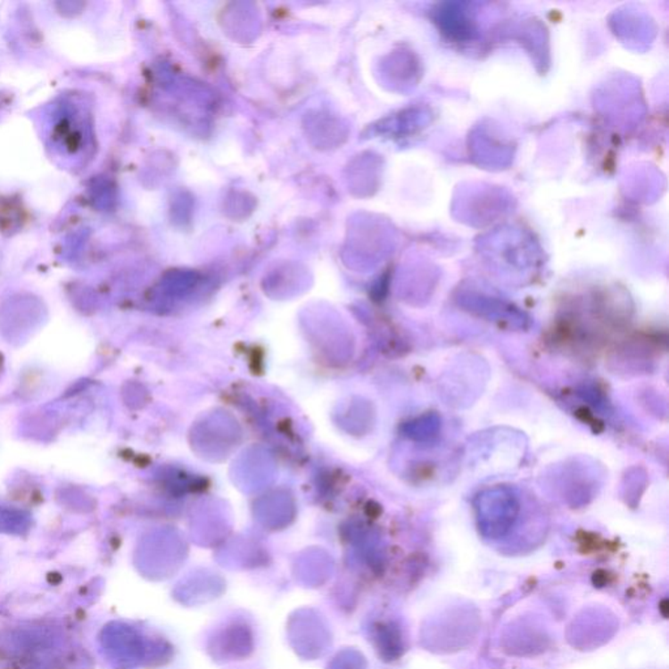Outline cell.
Here are the masks:
<instances>
[{
  "instance_id": "3957f363",
  "label": "cell",
  "mask_w": 669,
  "mask_h": 669,
  "mask_svg": "<svg viewBox=\"0 0 669 669\" xmlns=\"http://www.w3.org/2000/svg\"><path fill=\"white\" fill-rule=\"evenodd\" d=\"M434 20L442 33L449 37L467 41L476 35L474 20L467 13V10L458 8V4H449L445 8H441L437 11Z\"/></svg>"
},
{
  "instance_id": "6da1fadb",
  "label": "cell",
  "mask_w": 669,
  "mask_h": 669,
  "mask_svg": "<svg viewBox=\"0 0 669 669\" xmlns=\"http://www.w3.org/2000/svg\"><path fill=\"white\" fill-rule=\"evenodd\" d=\"M477 521L488 536H501L510 530L519 514V499L508 486H494L477 496Z\"/></svg>"
},
{
  "instance_id": "7a4b0ae2",
  "label": "cell",
  "mask_w": 669,
  "mask_h": 669,
  "mask_svg": "<svg viewBox=\"0 0 669 669\" xmlns=\"http://www.w3.org/2000/svg\"><path fill=\"white\" fill-rule=\"evenodd\" d=\"M462 305L467 310L479 314L480 317L488 318L489 320L513 323L516 327H524L525 320H527L521 311L493 297L469 294V296L462 297Z\"/></svg>"
},
{
  "instance_id": "277c9868",
  "label": "cell",
  "mask_w": 669,
  "mask_h": 669,
  "mask_svg": "<svg viewBox=\"0 0 669 669\" xmlns=\"http://www.w3.org/2000/svg\"><path fill=\"white\" fill-rule=\"evenodd\" d=\"M416 440L428 442L437 437L441 430V418L435 413H426L410 426Z\"/></svg>"
}]
</instances>
